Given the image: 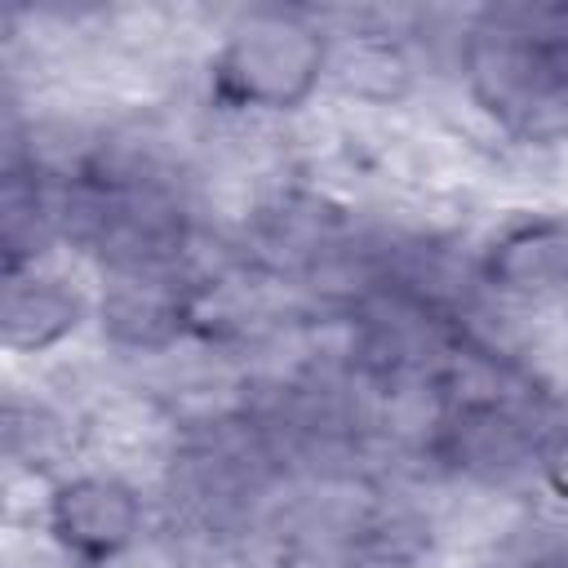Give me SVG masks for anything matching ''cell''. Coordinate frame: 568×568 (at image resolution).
Returning <instances> with one entry per match:
<instances>
[{
	"label": "cell",
	"instance_id": "cell-1",
	"mask_svg": "<svg viewBox=\"0 0 568 568\" xmlns=\"http://www.w3.org/2000/svg\"><path fill=\"white\" fill-rule=\"evenodd\" d=\"M333 31L315 9H244L204 58V98L231 124H271L328 89Z\"/></svg>",
	"mask_w": 568,
	"mask_h": 568
},
{
	"label": "cell",
	"instance_id": "cell-2",
	"mask_svg": "<svg viewBox=\"0 0 568 568\" xmlns=\"http://www.w3.org/2000/svg\"><path fill=\"white\" fill-rule=\"evenodd\" d=\"M36 524L67 568H120L151 537L146 488L111 462H84L40 484Z\"/></svg>",
	"mask_w": 568,
	"mask_h": 568
},
{
	"label": "cell",
	"instance_id": "cell-3",
	"mask_svg": "<svg viewBox=\"0 0 568 568\" xmlns=\"http://www.w3.org/2000/svg\"><path fill=\"white\" fill-rule=\"evenodd\" d=\"M475 284L484 297L524 311H568V213L515 209L497 217L470 248Z\"/></svg>",
	"mask_w": 568,
	"mask_h": 568
},
{
	"label": "cell",
	"instance_id": "cell-4",
	"mask_svg": "<svg viewBox=\"0 0 568 568\" xmlns=\"http://www.w3.org/2000/svg\"><path fill=\"white\" fill-rule=\"evenodd\" d=\"M98 315V288H84L62 266H27L4 275V351L13 359H40L80 337Z\"/></svg>",
	"mask_w": 568,
	"mask_h": 568
},
{
	"label": "cell",
	"instance_id": "cell-5",
	"mask_svg": "<svg viewBox=\"0 0 568 568\" xmlns=\"http://www.w3.org/2000/svg\"><path fill=\"white\" fill-rule=\"evenodd\" d=\"M537 488L568 515V422L555 426L537 453Z\"/></svg>",
	"mask_w": 568,
	"mask_h": 568
}]
</instances>
